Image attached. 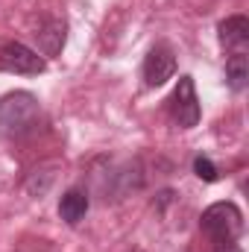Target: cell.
<instances>
[{
    "label": "cell",
    "instance_id": "cell-5",
    "mask_svg": "<svg viewBox=\"0 0 249 252\" xmlns=\"http://www.w3.org/2000/svg\"><path fill=\"white\" fill-rule=\"evenodd\" d=\"M176 73V56L167 44H156L147 59H144V85L147 88H161L167 79Z\"/></svg>",
    "mask_w": 249,
    "mask_h": 252
},
{
    "label": "cell",
    "instance_id": "cell-2",
    "mask_svg": "<svg viewBox=\"0 0 249 252\" xmlns=\"http://www.w3.org/2000/svg\"><path fill=\"white\" fill-rule=\"evenodd\" d=\"M199 229L205 232V238L214 247H226L235 244L244 232V214L235 202H214L202 211L199 217Z\"/></svg>",
    "mask_w": 249,
    "mask_h": 252
},
{
    "label": "cell",
    "instance_id": "cell-8",
    "mask_svg": "<svg viewBox=\"0 0 249 252\" xmlns=\"http://www.w3.org/2000/svg\"><path fill=\"white\" fill-rule=\"evenodd\" d=\"M88 193L82 188H70L64 190V196L59 199V217H62L67 226H76V223H82L85 220V214H88Z\"/></svg>",
    "mask_w": 249,
    "mask_h": 252
},
{
    "label": "cell",
    "instance_id": "cell-7",
    "mask_svg": "<svg viewBox=\"0 0 249 252\" xmlns=\"http://www.w3.org/2000/svg\"><path fill=\"white\" fill-rule=\"evenodd\" d=\"M38 38V47L44 56H56L64 47V38H67V24L62 18H44V24L32 32Z\"/></svg>",
    "mask_w": 249,
    "mask_h": 252
},
{
    "label": "cell",
    "instance_id": "cell-1",
    "mask_svg": "<svg viewBox=\"0 0 249 252\" xmlns=\"http://www.w3.org/2000/svg\"><path fill=\"white\" fill-rule=\"evenodd\" d=\"M41 126V106L30 91H9L0 97V132L27 138Z\"/></svg>",
    "mask_w": 249,
    "mask_h": 252
},
{
    "label": "cell",
    "instance_id": "cell-11",
    "mask_svg": "<svg viewBox=\"0 0 249 252\" xmlns=\"http://www.w3.org/2000/svg\"><path fill=\"white\" fill-rule=\"evenodd\" d=\"M214 252H241L238 244H226V247H214Z\"/></svg>",
    "mask_w": 249,
    "mask_h": 252
},
{
    "label": "cell",
    "instance_id": "cell-9",
    "mask_svg": "<svg viewBox=\"0 0 249 252\" xmlns=\"http://www.w3.org/2000/svg\"><path fill=\"white\" fill-rule=\"evenodd\" d=\"M226 82H229V88L238 91V94L249 85V59H247V53H232V56L226 59Z\"/></svg>",
    "mask_w": 249,
    "mask_h": 252
},
{
    "label": "cell",
    "instance_id": "cell-10",
    "mask_svg": "<svg viewBox=\"0 0 249 252\" xmlns=\"http://www.w3.org/2000/svg\"><path fill=\"white\" fill-rule=\"evenodd\" d=\"M193 173L202 179V182H217L220 176H217V167H214V161L208 158V156H196L193 158Z\"/></svg>",
    "mask_w": 249,
    "mask_h": 252
},
{
    "label": "cell",
    "instance_id": "cell-3",
    "mask_svg": "<svg viewBox=\"0 0 249 252\" xmlns=\"http://www.w3.org/2000/svg\"><path fill=\"white\" fill-rule=\"evenodd\" d=\"M44 67H47L44 56H38L27 44L0 38V70L21 73V76H38V73H44Z\"/></svg>",
    "mask_w": 249,
    "mask_h": 252
},
{
    "label": "cell",
    "instance_id": "cell-6",
    "mask_svg": "<svg viewBox=\"0 0 249 252\" xmlns=\"http://www.w3.org/2000/svg\"><path fill=\"white\" fill-rule=\"evenodd\" d=\"M217 32H220V44H223V47H229L232 53H247V44H249L247 15H232V18L220 21Z\"/></svg>",
    "mask_w": 249,
    "mask_h": 252
},
{
    "label": "cell",
    "instance_id": "cell-4",
    "mask_svg": "<svg viewBox=\"0 0 249 252\" xmlns=\"http://www.w3.org/2000/svg\"><path fill=\"white\" fill-rule=\"evenodd\" d=\"M199 97H196V88H193V79L190 76H179V85L170 97V118L173 124L190 129V126L199 124Z\"/></svg>",
    "mask_w": 249,
    "mask_h": 252
}]
</instances>
